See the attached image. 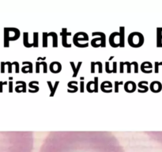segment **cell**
<instances>
[{"label": "cell", "mask_w": 162, "mask_h": 152, "mask_svg": "<svg viewBox=\"0 0 162 152\" xmlns=\"http://www.w3.org/2000/svg\"><path fill=\"white\" fill-rule=\"evenodd\" d=\"M96 145V147H74V144L66 143H52L44 152H119L115 147L107 145Z\"/></svg>", "instance_id": "obj_1"}, {"label": "cell", "mask_w": 162, "mask_h": 152, "mask_svg": "<svg viewBox=\"0 0 162 152\" xmlns=\"http://www.w3.org/2000/svg\"><path fill=\"white\" fill-rule=\"evenodd\" d=\"M20 35V30L16 28H5L4 29V47H10V41L18 40Z\"/></svg>", "instance_id": "obj_2"}, {"label": "cell", "mask_w": 162, "mask_h": 152, "mask_svg": "<svg viewBox=\"0 0 162 152\" xmlns=\"http://www.w3.org/2000/svg\"><path fill=\"white\" fill-rule=\"evenodd\" d=\"M127 42L130 47L137 48H140L143 45L144 42H145V38L141 33L133 32L129 34Z\"/></svg>", "instance_id": "obj_3"}, {"label": "cell", "mask_w": 162, "mask_h": 152, "mask_svg": "<svg viewBox=\"0 0 162 152\" xmlns=\"http://www.w3.org/2000/svg\"><path fill=\"white\" fill-rule=\"evenodd\" d=\"M89 36L85 32H78L74 34L73 37V43L76 47L81 48H87L89 46Z\"/></svg>", "instance_id": "obj_4"}, {"label": "cell", "mask_w": 162, "mask_h": 152, "mask_svg": "<svg viewBox=\"0 0 162 152\" xmlns=\"http://www.w3.org/2000/svg\"><path fill=\"white\" fill-rule=\"evenodd\" d=\"M93 37L98 36L96 38H93L90 42V44L93 48H105L106 47V35L102 32H95L92 33Z\"/></svg>", "instance_id": "obj_5"}, {"label": "cell", "mask_w": 162, "mask_h": 152, "mask_svg": "<svg viewBox=\"0 0 162 152\" xmlns=\"http://www.w3.org/2000/svg\"><path fill=\"white\" fill-rule=\"evenodd\" d=\"M109 44L112 48L120 47V33L113 32L109 36Z\"/></svg>", "instance_id": "obj_6"}, {"label": "cell", "mask_w": 162, "mask_h": 152, "mask_svg": "<svg viewBox=\"0 0 162 152\" xmlns=\"http://www.w3.org/2000/svg\"><path fill=\"white\" fill-rule=\"evenodd\" d=\"M60 35L62 37V44L64 48H71V44L67 42L68 36H71V33L67 32V29L66 28L62 29V32L60 33Z\"/></svg>", "instance_id": "obj_7"}, {"label": "cell", "mask_w": 162, "mask_h": 152, "mask_svg": "<svg viewBox=\"0 0 162 152\" xmlns=\"http://www.w3.org/2000/svg\"><path fill=\"white\" fill-rule=\"evenodd\" d=\"M49 70L53 74H59L62 71V64L58 61H53L49 65Z\"/></svg>", "instance_id": "obj_8"}, {"label": "cell", "mask_w": 162, "mask_h": 152, "mask_svg": "<svg viewBox=\"0 0 162 152\" xmlns=\"http://www.w3.org/2000/svg\"><path fill=\"white\" fill-rule=\"evenodd\" d=\"M153 64L150 61H145L141 64V71L145 74H151L153 72Z\"/></svg>", "instance_id": "obj_9"}, {"label": "cell", "mask_w": 162, "mask_h": 152, "mask_svg": "<svg viewBox=\"0 0 162 152\" xmlns=\"http://www.w3.org/2000/svg\"><path fill=\"white\" fill-rule=\"evenodd\" d=\"M112 83L110 81H104L103 83L101 84V90L104 93H111L112 92Z\"/></svg>", "instance_id": "obj_10"}, {"label": "cell", "mask_w": 162, "mask_h": 152, "mask_svg": "<svg viewBox=\"0 0 162 152\" xmlns=\"http://www.w3.org/2000/svg\"><path fill=\"white\" fill-rule=\"evenodd\" d=\"M123 85H124V90L127 93H134L136 90L137 85L134 81H127Z\"/></svg>", "instance_id": "obj_11"}, {"label": "cell", "mask_w": 162, "mask_h": 152, "mask_svg": "<svg viewBox=\"0 0 162 152\" xmlns=\"http://www.w3.org/2000/svg\"><path fill=\"white\" fill-rule=\"evenodd\" d=\"M23 64V68H22V72L24 74H27V73H30L32 74L33 72V67H32V63L29 61H23L22 62Z\"/></svg>", "instance_id": "obj_12"}, {"label": "cell", "mask_w": 162, "mask_h": 152, "mask_svg": "<svg viewBox=\"0 0 162 152\" xmlns=\"http://www.w3.org/2000/svg\"><path fill=\"white\" fill-rule=\"evenodd\" d=\"M149 89H150V90L153 93H159V92H160L162 90L161 83L159 81H153L150 83V86Z\"/></svg>", "instance_id": "obj_13"}, {"label": "cell", "mask_w": 162, "mask_h": 152, "mask_svg": "<svg viewBox=\"0 0 162 152\" xmlns=\"http://www.w3.org/2000/svg\"><path fill=\"white\" fill-rule=\"evenodd\" d=\"M16 84H17V86L15 87V91L17 93H22V92H24L26 93L27 91V85H26V82L24 81H17L16 82Z\"/></svg>", "instance_id": "obj_14"}, {"label": "cell", "mask_w": 162, "mask_h": 152, "mask_svg": "<svg viewBox=\"0 0 162 152\" xmlns=\"http://www.w3.org/2000/svg\"><path fill=\"white\" fill-rule=\"evenodd\" d=\"M70 63H71V68H72V70H73L72 77H73V78H75V77H77V76H78V72H79L80 68H81V64H82V62H81V61H79V62L78 63V65H77V66H75V65H74V63L73 62V61H71V62H70Z\"/></svg>", "instance_id": "obj_15"}, {"label": "cell", "mask_w": 162, "mask_h": 152, "mask_svg": "<svg viewBox=\"0 0 162 152\" xmlns=\"http://www.w3.org/2000/svg\"><path fill=\"white\" fill-rule=\"evenodd\" d=\"M138 86H139V90H138V92L141 94H144L148 92V90H150L148 87V82L147 81H141L139 82V84H138Z\"/></svg>", "instance_id": "obj_16"}, {"label": "cell", "mask_w": 162, "mask_h": 152, "mask_svg": "<svg viewBox=\"0 0 162 152\" xmlns=\"http://www.w3.org/2000/svg\"><path fill=\"white\" fill-rule=\"evenodd\" d=\"M120 48L125 47V27L120 28Z\"/></svg>", "instance_id": "obj_17"}, {"label": "cell", "mask_w": 162, "mask_h": 152, "mask_svg": "<svg viewBox=\"0 0 162 152\" xmlns=\"http://www.w3.org/2000/svg\"><path fill=\"white\" fill-rule=\"evenodd\" d=\"M78 85V82L76 81H71L67 83V87L69 89H67V92L68 93L71 94H74L76 93L77 91L78 90V88L77 86Z\"/></svg>", "instance_id": "obj_18"}, {"label": "cell", "mask_w": 162, "mask_h": 152, "mask_svg": "<svg viewBox=\"0 0 162 152\" xmlns=\"http://www.w3.org/2000/svg\"><path fill=\"white\" fill-rule=\"evenodd\" d=\"M47 86H48L49 87V90L51 91V93H50V97H53L55 94H56V90H57L58 86H59V81H56V83L54 84V86H52V83L51 81H47Z\"/></svg>", "instance_id": "obj_19"}, {"label": "cell", "mask_w": 162, "mask_h": 152, "mask_svg": "<svg viewBox=\"0 0 162 152\" xmlns=\"http://www.w3.org/2000/svg\"><path fill=\"white\" fill-rule=\"evenodd\" d=\"M39 84V82L38 81H32L29 83V89H33V90H29V93H37V92L39 91L40 88L37 86L35 85Z\"/></svg>", "instance_id": "obj_20"}, {"label": "cell", "mask_w": 162, "mask_h": 152, "mask_svg": "<svg viewBox=\"0 0 162 152\" xmlns=\"http://www.w3.org/2000/svg\"><path fill=\"white\" fill-rule=\"evenodd\" d=\"M23 44L26 48H32V43L29 41V33L26 32L23 33Z\"/></svg>", "instance_id": "obj_21"}, {"label": "cell", "mask_w": 162, "mask_h": 152, "mask_svg": "<svg viewBox=\"0 0 162 152\" xmlns=\"http://www.w3.org/2000/svg\"><path fill=\"white\" fill-rule=\"evenodd\" d=\"M47 36H48V37H52V47L57 48L58 47V35L56 34V32L47 33Z\"/></svg>", "instance_id": "obj_22"}, {"label": "cell", "mask_w": 162, "mask_h": 152, "mask_svg": "<svg viewBox=\"0 0 162 152\" xmlns=\"http://www.w3.org/2000/svg\"><path fill=\"white\" fill-rule=\"evenodd\" d=\"M47 38H48V36H47V33L44 32L42 34V47L43 48H47L48 46V41H47Z\"/></svg>", "instance_id": "obj_23"}, {"label": "cell", "mask_w": 162, "mask_h": 152, "mask_svg": "<svg viewBox=\"0 0 162 152\" xmlns=\"http://www.w3.org/2000/svg\"><path fill=\"white\" fill-rule=\"evenodd\" d=\"M38 37H39V33H33V42H32V47L38 48V46H39Z\"/></svg>", "instance_id": "obj_24"}, {"label": "cell", "mask_w": 162, "mask_h": 152, "mask_svg": "<svg viewBox=\"0 0 162 152\" xmlns=\"http://www.w3.org/2000/svg\"><path fill=\"white\" fill-rule=\"evenodd\" d=\"M98 81H99V78L95 77L94 79H93V90H94V93H97L98 92Z\"/></svg>", "instance_id": "obj_25"}, {"label": "cell", "mask_w": 162, "mask_h": 152, "mask_svg": "<svg viewBox=\"0 0 162 152\" xmlns=\"http://www.w3.org/2000/svg\"><path fill=\"white\" fill-rule=\"evenodd\" d=\"M124 84V83H123V81H115V84H114V88H115V90H114V91H115V93H119V86H120V85H123Z\"/></svg>", "instance_id": "obj_26"}, {"label": "cell", "mask_w": 162, "mask_h": 152, "mask_svg": "<svg viewBox=\"0 0 162 152\" xmlns=\"http://www.w3.org/2000/svg\"><path fill=\"white\" fill-rule=\"evenodd\" d=\"M93 83V80H91V81H90L89 83H87V84H86V90H87L89 93H94L91 88V86Z\"/></svg>", "instance_id": "obj_27"}, {"label": "cell", "mask_w": 162, "mask_h": 152, "mask_svg": "<svg viewBox=\"0 0 162 152\" xmlns=\"http://www.w3.org/2000/svg\"><path fill=\"white\" fill-rule=\"evenodd\" d=\"M162 65V62H157V61H156L155 63H154V72L156 73V74H158L159 73V67L161 66Z\"/></svg>", "instance_id": "obj_28"}, {"label": "cell", "mask_w": 162, "mask_h": 152, "mask_svg": "<svg viewBox=\"0 0 162 152\" xmlns=\"http://www.w3.org/2000/svg\"><path fill=\"white\" fill-rule=\"evenodd\" d=\"M130 63H131V66H134V68H135L134 72H135V74H138V73H139V64H138V62L133 61V62H131Z\"/></svg>", "instance_id": "obj_29"}, {"label": "cell", "mask_w": 162, "mask_h": 152, "mask_svg": "<svg viewBox=\"0 0 162 152\" xmlns=\"http://www.w3.org/2000/svg\"><path fill=\"white\" fill-rule=\"evenodd\" d=\"M109 62L110 61L108 60L105 62V71H106V73H108V74H112V71H111L109 68V65H110Z\"/></svg>", "instance_id": "obj_30"}, {"label": "cell", "mask_w": 162, "mask_h": 152, "mask_svg": "<svg viewBox=\"0 0 162 152\" xmlns=\"http://www.w3.org/2000/svg\"><path fill=\"white\" fill-rule=\"evenodd\" d=\"M96 65L98 66V72L100 74H101L103 72V65H102V63L101 61H97V62H96Z\"/></svg>", "instance_id": "obj_31"}, {"label": "cell", "mask_w": 162, "mask_h": 152, "mask_svg": "<svg viewBox=\"0 0 162 152\" xmlns=\"http://www.w3.org/2000/svg\"><path fill=\"white\" fill-rule=\"evenodd\" d=\"M12 66L15 67V73L18 74L20 72V68H19V63L17 61H14V62L12 63Z\"/></svg>", "instance_id": "obj_32"}, {"label": "cell", "mask_w": 162, "mask_h": 152, "mask_svg": "<svg viewBox=\"0 0 162 152\" xmlns=\"http://www.w3.org/2000/svg\"><path fill=\"white\" fill-rule=\"evenodd\" d=\"M123 63H124V65L127 66V72L128 73V74H130V73H131V63H130V62H128V61H126V62H123Z\"/></svg>", "instance_id": "obj_33"}, {"label": "cell", "mask_w": 162, "mask_h": 152, "mask_svg": "<svg viewBox=\"0 0 162 152\" xmlns=\"http://www.w3.org/2000/svg\"><path fill=\"white\" fill-rule=\"evenodd\" d=\"M112 73L113 74H116L117 73V63L116 62H113L112 63Z\"/></svg>", "instance_id": "obj_34"}, {"label": "cell", "mask_w": 162, "mask_h": 152, "mask_svg": "<svg viewBox=\"0 0 162 152\" xmlns=\"http://www.w3.org/2000/svg\"><path fill=\"white\" fill-rule=\"evenodd\" d=\"M5 64L8 66V73H9V74L12 73V63H10V61H7V62H5Z\"/></svg>", "instance_id": "obj_35"}, {"label": "cell", "mask_w": 162, "mask_h": 152, "mask_svg": "<svg viewBox=\"0 0 162 152\" xmlns=\"http://www.w3.org/2000/svg\"><path fill=\"white\" fill-rule=\"evenodd\" d=\"M157 38H162V28L157 29Z\"/></svg>", "instance_id": "obj_36"}, {"label": "cell", "mask_w": 162, "mask_h": 152, "mask_svg": "<svg viewBox=\"0 0 162 152\" xmlns=\"http://www.w3.org/2000/svg\"><path fill=\"white\" fill-rule=\"evenodd\" d=\"M124 66H125V65H124V63H120V72L121 73V74H123V73L124 72Z\"/></svg>", "instance_id": "obj_37"}, {"label": "cell", "mask_w": 162, "mask_h": 152, "mask_svg": "<svg viewBox=\"0 0 162 152\" xmlns=\"http://www.w3.org/2000/svg\"><path fill=\"white\" fill-rule=\"evenodd\" d=\"M95 66H96V63L93 62V61H92L91 67H90V68H91V71H90L91 74H94L95 73Z\"/></svg>", "instance_id": "obj_38"}, {"label": "cell", "mask_w": 162, "mask_h": 152, "mask_svg": "<svg viewBox=\"0 0 162 152\" xmlns=\"http://www.w3.org/2000/svg\"><path fill=\"white\" fill-rule=\"evenodd\" d=\"M40 67H41L40 62L37 60V62H36V73H37V74L40 73Z\"/></svg>", "instance_id": "obj_39"}, {"label": "cell", "mask_w": 162, "mask_h": 152, "mask_svg": "<svg viewBox=\"0 0 162 152\" xmlns=\"http://www.w3.org/2000/svg\"><path fill=\"white\" fill-rule=\"evenodd\" d=\"M7 84H8L7 82L0 81V93H2V91H3V90H2V86H6V85H7Z\"/></svg>", "instance_id": "obj_40"}, {"label": "cell", "mask_w": 162, "mask_h": 152, "mask_svg": "<svg viewBox=\"0 0 162 152\" xmlns=\"http://www.w3.org/2000/svg\"><path fill=\"white\" fill-rule=\"evenodd\" d=\"M157 47L162 48V38H157Z\"/></svg>", "instance_id": "obj_41"}, {"label": "cell", "mask_w": 162, "mask_h": 152, "mask_svg": "<svg viewBox=\"0 0 162 152\" xmlns=\"http://www.w3.org/2000/svg\"><path fill=\"white\" fill-rule=\"evenodd\" d=\"M84 86H85L84 81H83V80H81V83H80V92H81V93H84V91H85Z\"/></svg>", "instance_id": "obj_42"}, {"label": "cell", "mask_w": 162, "mask_h": 152, "mask_svg": "<svg viewBox=\"0 0 162 152\" xmlns=\"http://www.w3.org/2000/svg\"><path fill=\"white\" fill-rule=\"evenodd\" d=\"M5 62H3V61L1 62V73H2V74L5 73Z\"/></svg>", "instance_id": "obj_43"}, {"label": "cell", "mask_w": 162, "mask_h": 152, "mask_svg": "<svg viewBox=\"0 0 162 152\" xmlns=\"http://www.w3.org/2000/svg\"><path fill=\"white\" fill-rule=\"evenodd\" d=\"M9 86V93H12L13 92V82L10 81L8 83Z\"/></svg>", "instance_id": "obj_44"}, {"label": "cell", "mask_w": 162, "mask_h": 152, "mask_svg": "<svg viewBox=\"0 0 162 152\" xmlns=\"http://www.w3.org/2000/svg\"><path fill=\"white\" fill-rule=\"evenodd\" d=\"M45 59H46V57H38L37 58V61H40V60L44 61Z\"/></svg>", "instance_id": "obj_45"}, {"label": "cell", "mask_w": 162, "mask_h": 152, "mask_svg": "<svg viewBox=\"0 0 162 152\" xmlns=\"http://www.w3.org/2000/svg\"><path fill=\"white\" fill-rule=\"evenodd\" d=\"M113 58H114V56H111V57H110V58H109V59H108V61H111V59H113Z\"/></svg>", "instance_id": "obj_46"}, {"label": "cell", "mask_w": 162, "mask_h": 152, "mask_svg": "<svg viewBox=\"0 0 162 152\" xmlns=\"http://www.w3.org/2000/svg\"><path fill=\"white\" fill-rule=\"evenodd\" d=\"M9 80H10V81H12V80H13V77H9Z\"/></svg>", "instance_id": "obj_47"}, {"label": "cell", "mask_w": 162, "mask_h": 152, "mask_svg": "<svg viewBox=\"0 0 162 152\" xmlns=\"http://www.w3.org/2000/svg\"><path fill=\"white\" fill-rule=\"evenodd\" d=\"M80 79H81V80H84L85 78H84V77H81V78H80Z\"/></svg>", "instance_id": "obj_48"}]
</instances>
